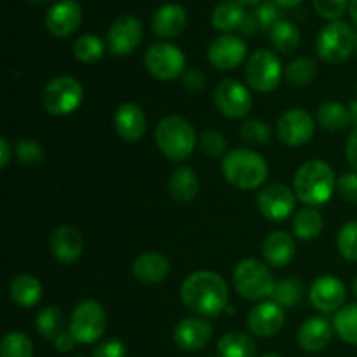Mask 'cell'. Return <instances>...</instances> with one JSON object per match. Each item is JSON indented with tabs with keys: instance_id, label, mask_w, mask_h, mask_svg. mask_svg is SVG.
I'll list each match as a JSON object with an SVG mask.
<instances>
[{
	"instance_id": "6da1fadb",
	"label": "cell",
	"mask_w": 357,
	"mask_h": 357,
	"mask_svg": "<svg viewBox=\"0 0 357 357\" xmlns=\"http://www.w3.org/2000/svg\"><path fill=\"white\" fill-rule=\"evenodd\" d=\"M181 302L201 317H216L227 309L229 286L213 271H199L188 275L180 289Z\"/></svg>"
},
{
	"instance_id": "7a4b0ae2",
	"label": "cell",
	"mask_w": 357,
	"mask_h": 357,
	"mask_svg": "<svg viewBox=\"0 0 357 357\" xmlns=\"http://www.w3.org/2000/svg\"><path fill=\"white\" fill-rule=\"evenodd\" d=\"M295 195L309 208L328 202L337 187V178L331 166L324 160L314 159L298 167L293 180Z\"/></svg>"
},
{
	"instance_id": "3957f363",
	"label": "cell",
	"mask_w": 357,
	"mask_h": 357,
	"mask_svg": "<svg viewBox=\"0 0 357 357\" xmlns=\"http://www.w3.org/2000/svg\"><path fill=\"white\" fill-rule=\"evenodd\" d=\"M225 180L241 190L261 187L268 176L267 160L250 149H236L225 153L222 164Z\"/></svg>"
},
{
	"instance_id": "277c9868",
	"label": "cell",
	"mask_w": 357,
	"mask_h": 357,
	"mask_svg": "<svg viewBox=\"0 0 357 357\" xmlns=\"http://www.w3.org/2000/svg\"><path fill=\"white\" fill-rule=\"evenodd\" d=\"M155 142L167 159L185 160L194 152L197 135L187 119L180 115H167L157 124Z\"/></svg>"
},
{
	"instance_id": "5b68a950",
	"label": "cell",
	"mask_w": 357,
	"mask_h": 357,
	"mask_svg": "<svg viewBox=\"0 0 357 357\" xmlns=\"http://www.w3.org/2000/svg\"><path fill=\"white\" fill-rule=\"evenodd\" d=\"M354 51H357V33L345 21H330L317 33L316 52L326 63H344Z\"/></svg>"
},
{
	"instance_id": "8992f818",
	"label": "cell",
	"mask_w": 357,
	"mask_h": 357,
	"mask_svg": "<svg viewBox=\"0 0 357 357\" xmlns=\"http://www.w3.org/2000/svg\"><path fill=\"white\" fill-rule=\"evenodd\" d=\"M232 281L237 293L246 300H264L272 296L278 284L267 265L257 258L241 260L234 268Z\"/></svg>"
},
{
	"instance_id": "52a82bcc",
	"label": "cell",
	"mask_w": 357,
	"mask_h": 357,
	"mask_svg": "<svg viewBox=\"0 0 357 357\" xmlns=\"http://www.w3.org/2000/svg\"><path fill=\"white\" fill-rule=\"evenodd\" d=\"M42 107L51 115H70L82 105L84 87L75 77L59 75L49 80L42 89Z\"/></svg>"
},
{
	"instance_id": "ba28073f",
	"label": "cell",
	"mask_w": 357,
	"mask_h": 357,
	"mask_svg": "<svg viewBox=\"0 0 357 357\" xmlns=\"http://www.w3.org/2000/svg\"><path fill=\"white\" fill-rule=\"evenodd\" d=\"M246 82L251 89L258 93H272L278 89L282 79V65L278 54L268 49H258L248 59L246 70Z\"/></svg>"
},
{
	"instance_id": "9c48e42d",
	"label": "cell",
	"mask_w": 357,
	"mask_h": 357,
	"mask_svg": "<svg viewBox=\"0 0 357 357\" xmlns=\"http://www.w3.org/2000/svg\"><path fill=\"white\" fill-rule=\"evenodd\" d=\"M107 330V312L96 300H84L73 309L70 333L77 344H94Z\"/></svg>"
},
{
	"instance_id": "30bf717a",
	"label": "cell",
	"mask_w": 357,
	"mask_h": 357,
	"mask_svg": "<svg viewBox=\"0 0 357 357\" xmlns=\"http://www.w3.org/2000/svg\"><path fill=\"white\" fill-rule=\"evenodd\" d=\"M145 66L150 75L159 80H174L183 73L185 54L180 47L169 42L150 45L145 54Z\"/></svg>"
},
{
	"instance_id": "8fae6325",
	"label": "cell",
	"mask_w": 357,
	"mask_h": 357,
	"mask_svg": "<svg viewBox=\"0 0 357 357\" xmlns=\"http://www.w3.org/2000/svg\"><path fill=\"white\" fill-rule=\"evenodd\" d=\"M143 38V24L132 14L119 16L107 31V47L114 56H129L138 49Z\"/></svg>"
},
{
	"instance_id": "7c38bea8",
	"label": "cell",
	"mask_w": 357,
	"mask_h": 357,
	"mask_svg": "<svg viewBox=\"0 0 357 357\" xmlns=\"http://www.w3.org/2000/svg\"><path fill=\"white\" fill-rule=\"evenodd\" d=\"M215 105L225 117L243 119L253 107L250 89L236 79H225L215 87Z\"/></svg>"
},
{
	"instance_id": "4fadbf2b",
	"label": "cell",
	"mask_w": 357,
	"mask_h": 357,
	"mask_svg": "<svg viewBox=\"0 0 357 357\" xmlns=\"http://www.w3.org/2000/svg\"><path fill=\"white\" fill-rule=\"evenodd\" d=\"M258 211L268 222H282L295 211V194L282 183L267 185L258 194Z\"/></svg>"
},
{
	"instance_id": "5bb4252c",
	"label": "cell",
	"mask_w": 357,
	"mask_h": 357,
	"mask_svg": "<svg viewBox=\"0 0 357 357\" xmlns=\"http://www.w3.org/2000/svg\"><path fill=\"white\" fill-rule=\"evenodd\" d=\"M316 124L309 112L302 108L286 110L278 121V136L284 145L302 146L312 139Z\"/></svg>"
},
{
	"instance_id": "9a60e30c",
	"label": "cell",
	"mask_w": 357,
	"mask_h": 357,
	"mask_svg": "<svg viewBox=\"0 0 357 357\" xmlns=\"http://www.w3.org/2000/svg\"><path fill=\"white\" fill-rule=\"evenodd\" d=\"M82 23V7L77 0H56L45 13V26L54 37H70Z\"/></svg>"
},
{
	"instance_id": "2e32d148",
	"label": "cell",
	"mask_w": 357,
	"mask_h": 357,
	"mask_svg": "<svg viewBox=\"0 0 357 357\" xmlns=\"http://www.w3.org/2000/svg\"><path fill=\"white\" fill-rule=\"evenodd\" d=\"M248 47L237 35L223 33L216 37L208 47V59L218 70H234L244 61Z\"/></svg>"
},
{
	"instance_id": "e0dca14e",
	"label": "cell",
	"mask_w": 357,
	"mask_h": 357,
	"mask_svg": "<svg viewBox=\"0 0 357 357\" xmlns=\"http://www.w3.org/2000/svg\"><path fill=\"white\" fill-rule=\"evenodd\" d=\"M284 326V309L274 300L260 302L248 314V328L255 337L271 338Z\"/></svg>"
},
{
	"instance_id": "ac0fdd59",
	"label": "cell",
	"mask_w": 357,
	"mask_h": 357,
	"mask_svg": "<svg viewBox=\"0 0 357 357\" xmlns=\"http://www.w3.org/2000/svg\"><path fill=\"white\" fill-rule=\"evenodd\" d=\"M344 282L335 275H321L312 282L309 291L310 303L321 312H338L345 302Z\"/></svg>"
},
{
	"instance_id": "d6986e66",
	"label": "cell",
	"mask_w": 357,
	"mask_h": 357,
	"mask_svg": "<svg viewBox=\"0 0 357 357\" xmlns=\"http://www.w3.org/2000/svg\"><path fill=\"white\" fill-rule=\"evenodd\" d=\"M213 337V326L204 317H185L174 328V344L185 352L204 349Z\"/></svg>"
},
{
	"instance_id": "ffe728a7",
	"label": "cell",
	"mask_w": 357,
	"mask_h": 357,
	"mask_svg": "<svg viewBox=\"0 0 357 357\" xmlns=\"http://www.w3.org/2000/svg\"><path fill=\"white\" fill-rule=\"evenodd\" d=\"M51 253L58 261L72 265L79 261L84 253V239L77 229L70 225H59L51 234Z\"/></svg>"
},
{
	"instance_id": "44dd1931",
	"label": "cell",
	"mask_w": 357,
	"mask_h": 357,
	"mask_svg": "<svg viewBox=\"0 0 357 357\" xmlns=\"http://www.w3.org/2000/svg\"><path fill=\"white\" fill-rule=\"evenodd\" d=\"M114 128L126 142H138L146 131L145 112L139 105L131 101L122 103L114 114Z\"/></svg>"
},
{
	"instance_id": "7402d4cb",
	"label": "cell",
	"mask_w": 357,
	"mask_h": 357,
	"mask_svg": "<svg viewBox=\"0 0 357 357\" xmlns=\"http://www.w3.org/2000/svg\"><path fill=\"white\" fill-rule=\"evenodd\" d=\"M187 24V10L176 2H167L160 6L152 16L153 33L162 38L176 37Z\"/></svg>"
},
{
	"instance_id": "603a6c76",
	"label": "cell",
	"mask_w": 357,
	"mask_h": 357,
	"mask_svg": "<svg viewBox=\"0 0 357 357\" xmlns=\"http://www.w3.org/2000/svg\"><path fill=\"white\" fill-rule=\"evenodd\" d=\"M335 326L324 317H310L300 326L298 344L307 352H321L330 345Z\"/></svg>"
},
{
	"instance_id": "cb8c5ba5",
	"label": "cell",
	"mask_w": 357,
	"mask_h": 357,
	"mask_svg": "<svg viewBox=\"0 0 357 357\" xmlns=\"http://www.w3.org/2000/svg\"><path fill=\"white\" fill-rule=\"evenodd\" d=\"M261 253H264L265 261L272 267H286L295 258V239L284 230H275L265 237Z\"/></svg>"
},
{
	"instance_id": "d4e9b609",
	"label": "cell",
	"mask_w": 357,
	"mask_h": 357,
	"mask_svg": "<svg viewBox=\"0 0 357 357\" xmlns=\"http://www.w3.org/2000/svg\"><path fill=\"white\" fill-rule=\"evenodd\" d=\"M171 265L164 255L160 253H143L132 264V274L138 281L146 284H159L169 275Z\"/></svg>"
},
{
	"instance_id": "484cf974",
	"label": "cell",
	"mask_w": 357,
	"mask_h": 357,
	"mask_svg": "<svg viewBox=\"0 0 357 357\" xmlns=\"http://www.w3.org/2000/svg\"><path fill=\"white\" fill-rule=\"evenodd\" d=\"M10 300L23 309H31L42 298V284L35 275L21 274L14 278L9 288Z\"/></svg>"
},
{
	"instance_id": "4316f807",
	"label": "cell",
	"mask_w": 357,
	"mask_h": 357,
	"mask_svg": "<svg viewBox=\"0 0 357 357\" xmlns=\"http://www.w3.org/2000/svg\"><path fill=\"white\" fill-rule=\"evenodd\" d=\"M169 194L178 202L194 201L199 192V180L194 169L188 166H180L169 178Z\"/></svg>"
},
{
	"instance_id": "83f0119b",
	"label": "cell",
	"mask_w": 357,
	"mask_h": 357,
	"mask_svg": "<svg viewBox=\"0 0 357 357\" xmlns=\"http://www.w3.org/2000/svg\"><path fill=\"white\" fill-rule=\"evenodd\" d=\"M220 357H255L257 356V344L253 338L241 331H230L223 335L216 345Z\"/></svg>"
},
{
	"instance_id": "f1b7e54d",
	"label": "cell",
	"mask_w": 357,
	"mask_h": 357,
	"mask_svg": "<svg viewBox=\"0 0 357 357\" xmlns=\"http://www.w3.org/2000/svg\"><path fill=\"white\" fill-rule=\"evenodd\" d=\"M244 17H246V10H244L243 3L237 0H223L213 9L211 14L213 24L222 31H232L241 28Z\"/></svg>"
},
{
	"instance_id": "f546056e",
	"label": "cell",
	"mask_w": 357,
	"mask_h": 357,
	"mask_svg": "<svg viewBox=\"0 0 357 357\" xmlns=\"http://www.w3.org/2000/svg\"><path fill=\"white\" fill-rule=\"evenodd\" d=\"M323 232V216L316 208H303L293 218V234L302 241H314Z\"/></svg>"
},
{
	"instance_id": "4dcf8cb0",
	"label": "cell",
	"mask_w": 357,
	"mask_h": 357,
	"mask_svg": "<svg viewBox=\"0 0 357 357\" xmlns=\"http://www.w3.org/2000/svg\"><path fill=\"white\" fill-rule=\"evenodd\" d=\"M317 122L326 131H342L352 124L349 108L338 101H328L317 108Z\"/></svg>"
},
{
	"instance_id": "1f68e13d",
	"label": "cell",
	"mask_w": 357,
	"mask_h": 357,
	"mask_svg": "<svg viewBox=\"0 0 357 357\" xmlns=\"http://www.w3.org/2000/svg\"><path fill=\"white\" fill-rule=\"evenodd\" d=\"M271 40H272V45H274L279 52H282V54H289V52L298 49L300 31L291 21L281 20L272 26Z\"/></svg>"
},
{
	"instance_id": "d6a6232c",
	"label": "cell",
	"mask_w": 357,
	"mask_h": 357,
	"mask_svg": "<svg viewBox=\"0 0 357 357\" xmlns=\"http://www.w3.org/2000/svg\"><path fill=\"white\" fill-rule=\"evenodd\" d=\"M63 324H65V317L58 307H45L37 314V319H35V328L45 340H54L61 331H65Z\"/></svg>"
},
{
	"instance_id": "836d02e7",
	"label": "cell",
	"mask_w": 357,
	"mask_h": 357,
	"mask_svg": "<svg viewBox=\"0 0 357 357\" xmlns=\"http://www.w3.org/2000/svg\"><path fill=\"white\" fill-rule=\"evenodd\" d=\"M73 54L80 63L86 65H93V63L100 61L105 54V44L100 37L93 33L80 35L73 44Z\"/></svg>"
},
{
	"instance_id": "e575fe53",
	"label": "cell",
	"mask_w": 357,
	"mask_h": 357,
	"mask_svg": "<svg viewBox=\"0 0 357 357\" xmlns=\"http://www.w3.org/2000/svg\"><path fill=\"white\" fill-rule=\"evenodd\" d=\"M333 326L342 340L357 345V303L342 307L335 316Z\"/></svg>"
},
{
	"instance_id": "d590c367",
	"label": "cell",
	"mask_w": 357,
	"mask_h": 357,
	"mask_svg": "<svg viewBox=\"0 0 357 357\" xmlns=\"http://www.w3.org/2000/svg\"><path fill=\"white\" fill-rule=\"evenodd\" d=\"M317 72V65L312 58H296L286 68V80L295 87L309 86Z\"/></svg>"
},
{
	"instance_id": "8d00e7d4",
	"label": "cell",
	"mask_w": 357,
	"mask_h": 357,
	"mask_svg": "<svg viewBox=\"0 0 357 357\" xmlns=\"http://www.w3.org/2000/svg\"><path fill=\"white\" fill-rule=\"evenodd\" d=\"M303 296V284L295 278L282 279L275 284L274 293H272V300L282 307V309H289V307L298 305V302Z\"/></svg>"
},
{
	"instance_id": "74e56055",
	"label": "cell",
	"mask_w": 357,
	"mask_h": 357,
	"mask_svg": "<svg viewBox=\"0 0 357 357\" xmlns=\"http://www.w3.org/2000/svg\"><path fill=\"white\" fill-rule=\"evenodd\" d=\"M0 357H33V344L20 331H10L2 338Z\"/></svg>"
},
{
	"instance_id": "f35d334b",
	"label": "cell",
	"mask_w": 357,
	"mask_h": 357,
	"mask_svg": "<svg viewBox=\"0 0 357 357\" xmlns=\"http://www.w3.org/2000/svg\"><path fill=\"white\" fill-rule=\"evenodd\" d=\"M337 248L349 261H357V220L345 223L337 237Z\"/></svg>"
},
{
	"instance_id": "ab89813d",
	"label": "cell",
	"mask_w": 357,
	"mask_h": 357,
	"mask_svg": "<svg viewBox=\"0 0 357 357\" xmlns=\"http://www.w3.org/2000/svg\"><path fill=\"white\" fill-rule=\"evenodd\" d=\"M241 139L248 145H265L271 142V128L258 119L246 121L239 129Z\"/></svg>"
},
{
	"instance_id": "60d3db41",
	"label": "cell",
	"mask_w": 357,
	"mask_h": 357,
	"mask_svg": "<svg viewBox=\"0 0 357 357\" xmlns=\"http://www.w3.org/2000/svg\"><path fill=\"white\" fill-rule=\"evenodd\" d=\"M16 157L23 166L35 167L44 160V150L33 139L23 138L16 143Z\"/></svg>"
},
{
	"instance_id": "b9f144b4",
	"label": "cell",
	"mask_w": 357,
	"mask_h": 357,
	"mask_svg": "<svg viewBox=\"0 0 357 357\" xmlns=\"http://www.w3.org/2000/svg\"><path fill=\"white\" fill-rule=\"evenodd\" d=\"M201 143V149L206 155L211 157H220L227 152V139L222 132L215 131V129H208L201 135L199 138Z\"/></svg>"
},
{
	"instance_id": "7bdbcfd3",
	"label": "cell",
	"mask_w": 357,
	"mask_h": 357,
	"mask_svg": "<svg viewBox=\"0 0 357 357\" xmlns=\"http://www.w3.org/2000/svg\"><path fill=\"white\" fill-rule=\"evenodd\" d=\"M255 20H257L258 26L264 28V30H272L278 21H281V10L275 2H261L258 3L257 10H255Z\"/></svg>"
},
{
	"instance_id": "ee69618b",
	"label": "cell",
	"mask_w": 357,
	"mask_h": 357,
	"mask_svg": "<svg viewBox=\"0 0 357 357\" xmlns=\"http://www.w3.org/2000/svg\"><path fill=\"white\" fill-rule=\"evenodd\" d=\"M314 9L324 20L335 21L349 9L351 0H312Z\"/></svg>"
},
{
	"instance_id": "f6af8a7d",
	"label": "cell",
	"mask_w": 357,
	"mask_h": 357,
	"mask_svg": "<svg viewBox=\"0 0 357 357\" xmlns=\"http://www.w3.org/2000/svg\"><path fill=\"white\" fill-rule=\"evenodd\" d=\"M337 190L345 202L357 204V173H345L337 180Z\"/></svg>"
},
{
	"instance_id": "bcb514c9",
	"label": "cell",
	"mask_w": 357,
	"mask_h": 357,
	"mask_svg": "<svg viewBox=\"0 0 357 357\" xmlns=\"http://www.w3.org/2000/svg\"><path fill=\"white\" fill-rule=\"evenodd\" d=\"M93 357H128V349L117 338L103 342L94 349Z\"/></svg>"
},
{
	"instance_id": "7dc6e473",
	"label": "cell",
	"mask_w": 357,
	"mask_h": 357,
	"mask_svg": "<svg viewBox=\"0 0 357 357\" xmlns=\"http://www.w3.org/2000/svg\"><path fill=\"white\" fill-rule=\"evenodd\" d=\"M183 84H185V87H188L190 91H201L202 87H204L206 79H204V75H202L201 70L194 68V70H188V72H185Z\"/></svg>"
},
{
	"instance_id": "c3c4849f",
	"label": "cell",
	"mask_w": 357,
	"mask_h": 357,
	"mask_svg": "<svg viewBox=\"0 0 357 357\" xmlns=\"http://www.w3.org/2000/svg\"><path fill=\"white\" fill-rule=\"evenodd\" d=\"M52 342H54V349L59 352H70L73 351L77 345V340L73 338V335L70 333V330L61 331V333H59Z\"/></svg>"
},
{
	"instance_id": "681fc988",
	"label": "cell",
	"mask_w": 357,
	"mask_h": 357,
	"mask_svg": "<svg viewBox=\"0 0 357 357\" xmlns=\"http://www.w3.org/2000/svg\"><path fill=\"white\" fill-rule=\"evenodd\" d=\"M345 155H347V160L352 166V169L357 173V128L352 129L351 136H349L347 145H345Z\"/></svg>"
},
{
	"instance_id": "f907efd6",
	"label": "cell",
	"mask_w": 357,
	"mask_h": 357,
	"mask_svg": "<svg viewBox=\"0 0 357 357\" xmlns=\"http://www.w3.org/2000/svg\"><path fill=\"white\" fill-rule=\"evenodd\" d=\"M9 160H10V145L9 142H7L6 136H2V138H0V167L6 169V167L9 166Z\"/></svg>"
},
{
	"instance_id": "816d5d0a",
	"label": "cell",
	"mask_w": 357,
	"mask_h": 357,
	"mask_svg": "<svg viewBox=\"0 0 357 357\" xmlns=\"http://www.w3.org/2000/svg\"><path fill=\"white\" fill-rule=\"evenodd\" d=\"M258 28V23L257 20H255V16H250V14H246V17H244L243 24H241L239 30L243 31V33H255V30Z\"/></svg>"
},
{
	"instance_id": "f5cc1de1",
	"label": "cell",
	"mask_w": 357,
	"mask_h": 357,
	"mask_svg": "<svg viewBox=\"0 0 357 357\" xmlns=\"http://www.w3.org/2000/svg\"><path fill=\"white\" fill-rule=\"evenodd\" d=\"M272 2L278 3L279 7H284V9H288V7L298 6V3L302 2V0H272Z\"/></svg>"
},
{
	"instance_id": "db71d44e",
	"label": "cell",
	"mask_w": 357,
	"mask_h": 357,
	"mask_svg": "<svg viewBox=\"0 0 357 357\" xmlns=\"http://www.w3.org/2000/svg\"><path fill=\"white\" fill-rule=\"evenodd\" d=\"M349 14H351L352 23L357 26V0H351V3H349Z\"/></svg>"
},
{
	"instance_id": "11a10c76",
	"label": "cell",
	"mask_w": 357,
	"mask_h": 357,
	"mask_svg": "<svg viewBox=\"0 0 357 357\" xmlns=\"http://www.w3.org/2000/svg\"><path fill=\"white\" fill-rule=\"evenodd\" d=\"M349 114H351L352 124L357 128V100H354L351 105H349Z\"/></svg>"
},
{
	"instance_id": "9f6ffc18",
	"label": "cell",
	"mask_w": 357,
	"mask_h": 357,
	"mask_svg": "<svg viewBox=\"0 0 357 357\" xmlns=\"http://www.w3.org/2000/svg\"><path fill=\"white\" fill-rule=\"evenodd\" d=\"M241 2L243 6H257V3H261V0H237Z\"/></svg>"
},
{
	"instance_id": "6f0895ef",
	"label": "cell",
	"mask_w": 357,
	"mask_h": 357,
	"mask_svg": "<svg viewBox=\"0 0 357 357\" xmlns=\"http://www.w3.org/2000/svg\"><path fill=\"white\" fill-rule=\"evenodd\" d=\"M26 2H30V3H42V2H45V0H26Z\"/></svg>"
},
{
	"instance_id": "680465c9",
	"label": "cell",
	"mask_w": 357,
	"mask_h": 357,
	"mask_svg": "<svg viewBox=\"0 0 357 357\" xmlns=\"http://www.w3.org/2000/svg\"><path fill=\"white\" fill-rule=\"evenodd\" d=\"M352 289H354V295H356V298H357V278H356V281H354V286H352Z\"/></svg>"
},
{
	"instance_id": "91938a15",
	"label": "cell",
	"mask_w": 357,
	"mask_h": 357,
	"mask_svg": "<svg viewBox=\"0 0 357 357\" xmlns=\"http://www.w3.org/2000/svg\"><path fill=\"white\" fill-rule=\"evenodd\" d=\"M261 357H281V356H278V354H265V356H261Z\"/></svg>"
},
{
	"instance_id": "94428289",
	"label": "cell",
	"mask_w": 357,
	"mask_h": 357,
	"mask_svg": "<svg viewBox=\"0 0 357 357\" xmlns=\"http://www.w3.org/2000/svg\"><path fill=\"white\" fill-rule=\"evenodd\" d=\"M73 357H82V356H73Z\"/></svg>"
}]
</instances>
